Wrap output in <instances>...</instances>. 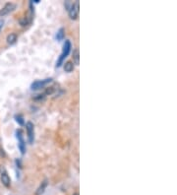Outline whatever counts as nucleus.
Wrapping results in <instances>:
<instances>
[{
    "label": "nucleus",
    "instance_id": "obj_6",
    "mask_svg": "<svg viewBox=\"0 0 177 195\" xmlns=\"http://www.w3.org/2000/svg\"><path fill=\"white\" fill-rule=\"evenodd\" d=\"M26 130H27L28 138H29V142L31 144H32L35 141V128H34V124H32L31 121L26 123Z\"/></svg>",
    "mask_w": 177,
    "mask_h": 195
},
{
    "label": "nucleus",
    "instance_id": "obj_10",
    "mask_svg": "<svg viewBox=\"0 0 177 195\" xmlns=\"http://www.w3.org/2000/svg\"><path fill=\"white\" fill-rule=\"evenodd\" d=\"M73 60H74V62H75V64H77V65H79V63H80V53H79L78 49H76L73 51Z\"/></svg>",
    "mask_w": 177,
    "mask_h": 195
},
{
    "label": "nucleus",
    "instance_id": "obj_7",
    "mask_svg": "<svg viewBox=\"0 0 177 195\" xmlns=\"http://www.w3.org/2000/svg\"><path fill=\"white\" fill-rule=\"evenodd\" d=\"M52 79L51 78H47V79H44V80H39V81H36L32 84L31 89L34 90V91H36V90H40L41 88H43L45 85H47L48 83H50Z\"/></svg>",
    "mask_w": 177,
    "mask_h": 195
},
{
    "label": "nucleus",
    "instance_id": "obj_3",
    "mask_svg": "<svg viewBox=\"0 0 177 195\" xmlns=\"http://www.w3.org/2000/svg\"><path fill=\"white\" fill-rule=\"evenodd\" d=\"M0 179H1V182L5 187L10 186V184H11L10 177H9L5 168H3V166H0Z\"/></svg>",
    "mask_w": 177,
    "mask_h": 195
},
{
    "label": "nucleus",
    "instance_id": "obj_11",
    "mask_svg": "<svg viewBox=\"0 0 177 195\" xmlns=\"http://www.w3.org/2000/svg\"><path fill=\"white\" fill-rule=\"evenodd\" d=\"M64 70L66 71V72H72L74 70V65L71 61H67V62L64 64Z\"/></svg>",
    "mask_w": 177,
    "mask_h": 195
},
{
    "label": "nucleus",
    "instance_id": "obj_12",
    "mask_svg": "<svg viewBox=\"0 0 177 195\" xmlns=\"http://www.w3.org/2000/svg\"><path fill=\"white\" fill-rule=\"evenodd\" d=\"M64 37V29L61 28V29H59L57 34H56V40L57 41H62Z\"/></svg>",
    "mask_w": 177,
    "mask_h": 195
},
{
    "label": "nucleus",
    "instance_id": "obj_15",
    "mask_svg": "<svg viewBox=\"0 0 177 195\" xmlns=\"http://www.w3.org/2000/svg\"><path fill=\"white\" fill-rule=\"evenodd\" d=\"M73 195H79L78 193H75V194H73Z\"/></svg>",
    "mask_w": 177,
    "mask_h": 195
},
{
    "label": "nucleus",
    "instance_id": "obj_14",
    "mask_svg": "<svg viewBox=\"0 0 177 195\" xmlns=\"http://www.w3.org/2000/svg\"><path fill=\"white\" fill-rule=\"evenodd\" d=\"M3 26H4V20L3 19H0V31L2 30Z\"/></svg>",
    "mask_w": 177,
    "mask_h": 195
},
{
    "label": "nucleus",
    "instance_id": "obj_1",
    "mask_svg": "<svg viewBox=\"0 0 177 195\" xmlns=\"http://www.w3.org/2000/svg\"><path fill=\"white\" fill-rule=\"evenodd\" d=\"M70 50H71V42H70V41L67 40V41H65V42H64L62 53H61V55H60V57L58 58L57 62H56V67H57V68L60 67V66H61V65L63 64L64 60H65V58H66L67 56H68Z\"/></svg>",
    "mask_w": 177,
    "mask_h": 195
},
{
    "label": "nucleus",
    "instance_id": "obj_13",
    "mask_svg": "<svg viewBox=\"0 0 177 195\" xmlns=\"http://www.w3.org/2000/svg\"><path fill=\"white\" fill-rule=\"evenodd\" d=\"M15 119L16 121L19 123L20 125H24L25 124V121H24V117H23L21 115H15Z\"/></svg>",
    "mask_w": 177,
    "mask_h": 195
},
{
    "label": "nucleus",
    "instance_id": "obj_5",
    "mask_svg": "<svg viewBox=\"0 0 177 195\" xmlns=\"http://www.w3.org/2000/svg\"><path fill=\"white\" fill-rule=\"evenodd\" d=\"M15 9H16V4L11 3V2L6 3L2 9H0V17H4V16L8 15V14L13 12Z\"/></svg>",
    "mask_w": 177,
    "mask_h": 195
},
{
    "label": "nucleus",
    "instance_id": "obj_4",
    "mask_svg": "<svg viewBox=\"0 0 177 195\" xmlns=\"http://www.w3.org/2000/svg\"><path fill=\"white\" fill-rule=\"evenodd\" d=\"M68 13H69V17L71 20H76L79 16V2H75L72 3L71 6L68 9Z\"/></svg>",
    "mask_w": 177,
    "mask_h": 195
},
{
    "label": "nucleus",
    "instance_id": "obj_8",
    "mask_svg": "<svg viewBox=\"0 0 177 195\" xmlns=\"http://www.w3.org/2000/svg\"><path fill=\"white\" fill-rule=\"evenodd\" d=\"M46 186H47V179H44L43 182L40 183V187L36 189V195H41L43 192H44V190L46 188Z\"/></svg>",
    "mask_w": 177,
    "mask_h": 195
},
{
    "label": "nucleus",
    "instance_id": "obj_9",
    "mask_svg": "<svg viewBox=\"0 0 177 195\" xmlns=\"http://www.w3.org/2000/svg\"><path fill=\"white\" fill-rule=\"evenodd\" d=\"M6 41H7V44L8 45H14L16 42V41H17V35L16 34H10V35H8Z\"/></svg>",
    "mask_w": 177,
    "mask_h": 195
},
{
    "label": "nucleus",
    "instance_id": "obj_2",
    "mask_svg": "<svg viewBox=\"0 0 177 195\" xmlns=\"http://www.w3.org/2000/svg\"><path fill=\"white\" fill-rule=\"evenodd\" d=\"M16 137L18 139V147L21 151V154L24 155L26 153V143L24 141V138H23V132L21 129H18L16 131Z\"/></svg>",
    "mask_w": 177,
    "mask_h": 195
}]
</instances>
